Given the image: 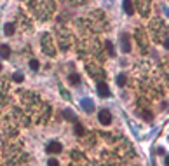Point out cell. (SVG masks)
<instances>
[{
	"label": "cell",
	"instance_id": "cell-18",
	"mask_svg": "<svg viewBox=\"0 0 169 166\" xmlns=\"http://www.w3.org/2000/svg\"><path fill=\"white\" fill-rule=\"evenodd\" d=\"M0 70H2V65H0Z\"/></svg>",
	"mask_w": 169,
	"mask_h": 166
},
{
	"label": "cell",
	"instance_id": "cell-6",
	"mask_svg": "<svg viewBox=\"0 0 169 166\" xmlns=\"http://www.w3.org/2000/svg\"><path fill=\"white\" fill-rule=\"evenodd\" d=\"M42 46H44V51L47 53V54H54V46H49V35H45L44 37V42H42Z\"/></svg>",
	"mask_w": 169,
	"mask_h": 166
},
{
	"label": "cell",
	"instance_id": "cell-13",
	"mask_svg": "<svg viewBox=\"0 0 169 166\" xmlns=\"http://www.w3.org/2000/svg\"><path fill=\"white\" fill-rule=\"evenodd\" d=\"M126 82H127V77L124 75V74H120V75H117V84L122 88V86H126Z\"/></svg>",
	"mask_w": 169,
	"mask_h": 166
},
{
	"label": "cell",
	"instance_id": "cell-10",
	"mask_svg": "<svg viewBox=\"0 0 169 166\" xmlns=\"http://www.w3.org/2000/svg\"><path fill=\"white\" fill-rule=\"evenodd\" d=\"M0 56H2V58H9V56H10V47L5 46V44L0 46Z\"/></svg>",
	"mask_w": 169,
	"mask_h": 166
},
{
	"label": "cell",
	"instance_id": "cell-7",
	"mask_svg": "<svg viewBox=\"0 0 169 166\" xmlns=\"http://www.w3.org/2000/svg\"><path fill=\"white\" fill-rule=\"evenodd\" d=\"M122 51L124 53H129L131 51V44H129V35L127 33H122Z\"/></svg>",
	"mask_w": 169,
	"mask_h": 166
},
{
	"label": "cell",
	"instance_id": "cell-14",
	"mask_svg": "<svg viewBox=\"0 0 169 166\" xmlns=\"http://www.w3.org/2000/svg\"><path fill=\"white\" fill-rule=\"evenodd\" d=\"M30 68H31V70H38V68H40L38 60H30Z\"/></svg>",
	"mask_w": 169,
	"mask_h": 166
},
{
	"label": "cell",
	"instance_id": "cell-4",
	"mask_svg": "<svg viewBox=\"0 0 169 166\" xmlns=\"http://www.w3.org/2000/svg\"><path fill=\"white\" fill-rule=\"evenodd\" d=\"M80 107H82L86 112H94V103H92L89 98H84V100H80Z\"/></svg>",
	"mask_w": 169,
	"mask_h": 166
},
{
	"label": "cell",
	"instance_id": "cell-11",
	"mask_svg": "<svg viewBox=\"0 0 169 166\" xmlns=\"http://www.w3.org/2000/svg\"><path fill=\"white\" fill-rule=\"evenodd\" d=\"M3 33H5L7 37H10V35L14 33V25H10V23H7V25L3 26Z\"/></svg>",
	"mask_w": 169,
	"mask_h": 166
},
{
	"label": "cell",
	"instance_id": "cell-12",
	"mask_svg": "<svg viewBox=\"0 0 169 166\" xmlns=\"http://www.w3.org/2000/svg\"><path fill=\"white\" fill-rule=\"evenodd\" d=\"M12 81H14V82H17V84H19V82H23V81H24V75H23V74H21V72H16V74H14V75H12Z\"/></svg>",
	"mask_w": 169,
	"mask_h": 166
},
{
	"label": "cell",
	"instance_id": "cell-8",
	"mask_svg": "<svg viewBox=\"0 0 169 166\" xmlns=\"http://www.w3.org/2000/svg\"><path fill=\"white\" fill-rule=\"evenodd\" d=\"M68 82H70L72 86H79V84H80V75H79V74H70V75H68Z\"/></svg>",
	"mask_w": 169,
	"mask_h": 166
},
{
	"label": "cell",
	"instance_id": "cell-3",
	"mask_svg": "<svg viewBox=\"0 0 169 166\" xmlns=\"http://www.w3.org/2000/svg\"><path fill=\"white\" fill-rule=\"evenodd\" d=\"M98 95L101 98H108L110 96V89H108V84L106 82H103V81L98 82Z\"/></svg>",
	"mask_w": 169,
	"mask_h": 166
},
{
	"label": "cell",
	"instance_id": "cell-2",
	"mask_svg": "<svg viewBox=\"0 0 169 166\" xmlns=\"http://www.w3.org/2000/svg\"><path fill=\"white\" fill-rule=\"evenodd\" d=\"M61 151H63V145H61L59 142L52 140V142L47 144V152H49V154H59Z\"/></svg>",
	"mask_w": 169,
	"mask_h": 166
},
{
	"label": "cell",
	"instance_id": "cell-1",
	"mask_svg": "<svg viewBox=\"0 0 169 166\" xmlns=\"http://www.w3.org/2000/svg\"><path fill=\"white\" fill-rule=\"evenodd\" d=\"M98 121L103 124V126H108L112 123V114L108 110H99L98 112Z\"/></svg>",
	"mask_w": 169,
	"mask_h": 166
},
{
	"label": "cell",
	"instance_id": "cell-17",
	"mask_svg": "<svg viewBox=\"0 0 169 166\" xmlns=\"http://www.w3.org/2000/svg\"><path fill=\"white\" fill-rule=\"evenodd\" d=\"M47 165H49V166H59V163H58V159H54V158H51Z\"/></svg>",
	"mask_w": 169,
	"mask_h": 166
},
{
	"label": "cell",
	"instance_id": "cell-9",
	"mask_svg": "<svg viewBox=\"0 0 169 166\" xmlns=\"http://www.w3.org/2000/svg\"><path fill=\"white\" fill-rule=\"evenodd\" d=\"M63 116H65V119H66V121H70V123H77V116H75L70 109H68V110H65V112H63Z\"/></svg>",
	"mask_w": 169,
	"mask_h": 166
},
{
	"label": "cell",
	"instance_id": "cell-15",
	"mask_svg": "<svg viewBox=\"0 0 169 166\" xmlns=\"http://www.w3.org/2000/svg\"><path fill=\"white\" fill-rule=\"evenodd\" d=\"M75 135H84V128L80 123H75Z\"/></svg>",
	"mask_w": 169,
	"mask_h": 166
},
{
	"label": "cell",
	"instance_id": "cell-16",
	"mask_svg": "<svg viewBox=\"0 0 169 166\" xmlns=\"http://www.w3.org/2000/svg\"><path fill=\"white\" fill-rule=\"evenodd\" d=\"M106 49H108V51H110V54H112V56H113V44H112V42H110V40H108V42H106Z\"/></svg>",
	"mask_w": 169,
	"mask_h": 166
},
{
	"label": "cell",
	"instance_id": "cell-5",
	"mask_svg": "<svg viewBox=\"0 0 169 166\" xmlns=\"http://www.w3.org/2000/svg\"><path fill=\"white\" fill-rule=\"evenodd\" d=\"M122 7H124L126 14H129V16H133V14H134V5H133V0H124V2H122Z\"/></svg>",
	"mask_w": 169,
	"mask_h": 166
}]
</instances>
